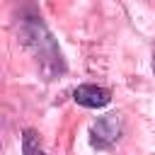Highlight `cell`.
<instances>
[{"label": "cell", "instance_id": "5", "mask_svg": "<svg viewBox=\"0 0 155 155\" xmlns=\"http://www.w3.org/2000/svg\"><path fill=\"white\" fill-rule=\"evenodd\" d=\"M153 75H155V51H153Z\"/></svg>", "mask_w": 155, "mask_h": 155}, {"label": "cell", "instance_id": "3", "mask_svg": "<svg viewBox=\"0 0 155 155\" xmlns=\"http://www.w3.org/2000/svg\"><path fill=\"white\" fill-rule=\"evenodd\" d=\"M73 99L75 104L85 107V109H104L109 102H111V90L102 87V85H78L73 90Z\"/></svg>", "mask_w": 155, "mask_h": 155}, {"label": "cell", "instance_id": "4", "mask_svg": "<svg viewBox=\"0 0 155 155\" xmlns=\"http://www.w3.org/2000/svg\"><path fill=\"white\" fill-rule=\"evenodd\" d=\"M22 155H46L41 138L34 128H24L22 131Z\"/></svg>", "mask_w": 155, "mask_h": 155}, {"label": "cell", "instance_id": "1", "mask_svg": "<svg viewBox=\"0 0 155 155\" xmlns=\"http://www.w3.org/2000/svg\"><path fill=\"white\" fill-rule=\"evenodd\" d=\"M17 31H19L24 48L31 53L39 73L44 75V80H56L61 75H65L68 65H65L63 51H61L56 36L51 34V29L46 27V22L41 19V15H36V12L22 15Z\"/></svg>", "mask_w": 155, "mask_h": 155}, {"label": "cell", "instance_id": "2", "mask_svg": "<svg viewBox=\"0 0 155 155\" xmlns=\"http://www.w3.org/2000/svg\"><path fill=\"white\" fill-rule=\"evenodd\" d=\"M121 131H124V121L119 114L97 116V121L90 126V145L94 150H109L111 145L119 143Z\"/></svg>", "mask_w": 155, "mask_h": 155}]
</instances>
